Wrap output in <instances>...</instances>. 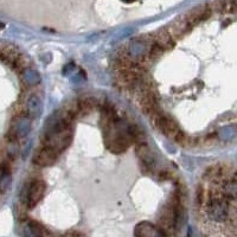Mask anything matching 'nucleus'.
I'll return each instance as SVG.
<instances>
[{"label":"nucleus","instance_id":"2","mask_svg":"<svg viewBox=\"0 0 237 237\" xmlns=\"http://www.w3.org/2000/svg\"><path fill=\"white\" fill-rule=\"evenodd\" d=\"M30 132V120L26 116H19L16 115L11 122V126L5 134V141L11 142H19L20 139Z\"/></svg>","mask_w":237,"mask_h":237},{"label":"nucleus","instance_id":"18","mask_svg":"<svg viewBox=\"0 0 237 237\" xmlns=\"http://www.w3.org/2000/svg\"><path fill=\"white\" fill-rule=\"evenodd\" d=\"M173 140L177 142L179 146L182 147H187V146H192V138H190L186 133H184L183 130H179L176 136L173 138Z\"/></svg>","mask_w":237,"mask_h":237},{"label":"nucleus","instance_id":"6","mask_svg":"<svg viewBox=\"0 0 237 237\" xmlns=\"http://www.w3.org/2000/svg\"><path fill=\"white\" fill-rule=\"evenodd\" d=\"M24 108V114L29 118H37L43 110V103L40 97L37 94H31L30 96L27 95L25 101H20Z\"/></svg>","mask_w":237,"mask_h":237},{"label":"nucleus","instance_id":"3","mask_svg":"<svg viewBox=\"0 0 237 237\" xmlns=\"http://www.w3.org/2000/svg\"><path fill=\"white\" fill-rule=\"evenodd\" d=\"M58 155V152H56L48 146L42 145V147L38 148L36 153L33 154L32 161L34 165H37L39 167H50L57 161Z\"/></svg>","mask_w":237,"mask_h":237},{"label":"nucleus","instance_id":"5","mask_svg":"<svg viewBox=\"0 0 237 237\" xmlns=\"http://www.w3.org/2000/svg\"><path fill=\"white\" fill-rule=\"evenodd\" d=\"M135 153L140 159L141 166L145 172H153L155 167V159L153 156L151 148L146 144V141H141L135 144Z\"/></svg>","mask_w":237,"mask_h":237},{"label":"nucleus","instance_id":"23","mask_svg":"<svg viewBox=\"0 0 237 237\" xmlns=\"http://www.w3.org/2000/svg\"><path fill=\"white\" fill-rule=\"evenodd\" d=\"M1 27H4V24H3V23H0V29H1Z\"/></svg>","mask_w":237,"mask_h":237},{"label":"nucleus","instance_id":"10","mask_svg":"<svg viewBox=\"0 0 237 237\" xmlns=\"http://www.w3.org/2000/svg\"><path fill=\"white\" fill-rule=\"evenodd\" d=\"M12 168L13 165L7 162H0V193H5L10 189L12 183Z\"/></svg>","mask_w":237,"mask_h":237},{"label":"nucleus","instance_id":"19","mask_svg":"<svg viewBox=\"0 0 237 237\" xmlns=\"http://www.w3.org/2000/svg\"><path fill=\"white\" fill-rule=\"evenodd\" d=\"M236 11V0H223V12L235 13Z\"/></svg>","mask_w":237,"mask_h":237},{"label":"nucleus","instance_id":"16","mask_svg":"<svg viewBox=\"0 0 237 237\" xmlns=\"http://www.w3.org/2000/svg\"><path fill=\"white\" fill-rule=\"evenodd\" d=\"M153 38V37H152ZM165 51L162 50L159 45L156 43H154V42H152L151 45L148 46V50H147V54H146V57L148 58V61L150 62H153V61H156L158 58H160L161 57V55L164 54Z\"/></svg>","mask_w":237,"mask_h":237},{"label":"nucleus","instance_id":"11","mask_svg":"<svg viewBox=\"0 0 237 237\" xmlns=\"http://www.w3.org/2000/svg\"><path fill=\"white\" fill-rule=\"evenodd\" d=\"M77 104H78V108H80L81 115H88V114L94 112L98 107L97 101L92 96L81 97L80 100H77Z\"/></svg>","mask_w":237,"mask_h":237},{"label":"nucleus","instance_id":"21","mask_svg":"<svg viewBox=\"0 0 237 237\" xmlns=\"http://www.w3.org/2000/svg\"><path fill=\"white\" fill-rule=\"evenodd\" d=\"M66 236H84V234L81 231H68L65 232Z\"/></svg>","mask_w":237,"mask_h":237},{"label":"nucleus","instance_id":"13","mask_svg":"<svg viewBox=\"0 0 237 237\" xmlns=\"http://www.w3.org/2000/svg\"><path fill=\"white\" fill-rule=\"evenodd\" d=\"M27 229L30 230V234H31V235H34V236H51V235H52V234L49 231L45 226L42 225L39 222L32 221V219H29V221H27Z\"/></svg>","mask_w":237,"mask_h":237},{"label":"nucleus","instance_id":"7","mask_svg":"<svg viewBox=\"0 0 237 237\" xmlns=\"http://www.w3.org/2000/svg\"><path fill=\"white\" fill-rule=\"evenodd\" d=\"M211 12H212V8H211L210 4H202L199 6H196L194 8H192L189 13L185 14V19L187 20L191 26L193 27L196 26L199 22H203V20H206L209 19V17L211 16Z\"/></svg>","mask_w":237,"mask_h":237},{"label":"nucleus","instance_id":"20","mask_svg":"<svg viewBox=\"0 0 237 237\" xmlns=\"http://www.w3.org/2000/svg\"><path fill=\"white\" fill-rule=\"evenodd\" d=\"M173 178V172L170 170H162L161 172L159 173V179L162 182H166V180H171Z\"/></svg>","mask_w":237,"mask_h":237},{"label":"nucleus","instance_id":"1","mask_svg":"<svg viewBox=\"0 0 237 237\" xmlns=\"http://www.w3.org/2000/svg\"><path fill=\"white\" fill-rule=\"evenodd\" d=\"M45 183L42 179H30L27 180L22 191V204L26 210H32L42 200L45 193Z\"/></svg>","mask_w":237,"mask_h":237},{"label":"nucleus","instance_id":"15","mask_svg":"<svg viewBox=\"0 0 237 237\" xmlns=\"http://www.w3.org/2000/svg\"><path fill=\"white\" fill-rule=\"evenodd\" d=\"M135 235L136 236H152V235H158L156 232V226H153L152 224L144 222L138 224L135 228Z\"/></svg>","mask_w":237,"mask_h":237},{"label":"nucleus","instance_id":"22","mask_svg":"<svg viewBox=\"0 0 237 237\" xmlns=\"http://www.w3.org/2000/svg\"><path fill=\"white\" fill-rule=\"evenodd\" d=\"M122 1H124V3H134L135 0H122Z\"/></svg>","mask_w":237,"mask_h":237},{"label":"nucleus","instance_id":"9","mask_svg":"<svg viewBox=\"0 0 237 237\" xmlns=\"http://www.w3.org/2000/svg\"><path fill=\"white\" fill-rule=\"evenodd\" d=\"M152 37H153V42L158 44L164 51L171 50L176 45V40L173 39L172 36L170 34V32L167 31V29L158 30L154 34H152Z\"/></svg>","mask_w":237,"mask_h":237},{"label":"nucleus","instance_id":"17","mask_svg":"<svg viewBox=\"0 0 237 237\" xmlns=\"http://www.w3.org/2000/svg\"><path fill=\"white\" fill-rule=\"evenodd\" d=\"M206 196H208V189L203 185H198V187L196 190V204L198 206V209H203L205 200H206Z\"/></svg>","mask_w":237,"mask_h":237},{"label":"nucleus","instance_id":"14","mask_svg":"<svg viewBox=\"0 0 237 237\" xmlns=\"http://www.w3.org/2000/svg\"><path fill=\"white\" fill-rule=\"evenodd\" d=\"M127 133L129 135V138L132 139V141L134 144H138V142H141V141H146V134L144 129L139 127L138 124H132L128 126L127 128Z\"/></svg>","mask_w":237,"mask_h":237},{"label":"nucleus","instance_id":"12","mask_svg":"<svg viewBox=\"0 0 237 237\" xmlns=\"http://www.w3.org/2000/svg\"><path fill=\"white\" fill-rule=\"evenodd\" d=\"M30 63H31L30 58L20 52L17 56V58L13 61V63L11 64V68L16 71L18 75H22L24 71L30 68Z\"/></svg>","mask_w":237,"mask_h":237},{"label":"nucleus","instance_id":"8","mask_svg":"<svg viewBox=\"0 0 237 237\" xmlns=\"http://www.w3.org/2000/svg\"><path fill=\"white\" fill-rule=\"evenodd\" d=\"M191 29H192V26L190 25L189 23H187V20L185 19V17L183 16V17L177 18V19L173 22L172 25L167 29V31L170 32V34L172 36V38L176 40V39L183 38L185 34H187V33L191 31Z\"/></svg>","mask_w":237,"mask_h":237},{"label":"nucleus","instance_id":"4","mask_svg":"<svg viewBox=\"0 0 237 237\" xmlns=\"http://www.w3.org/2000/svg\"><path fill=\"white\" fill-rule=\"evenodd\" d=\"M152 118L154 121V124H155L156 128L160 130L164 135H166L171 139H173L176 136V134L180 130L177 122L172 118L167 116V115H164V114L160 113L155 115V116H153Z\"/></svg>","mask_w":237,"mask_h":237}]
</instances>
